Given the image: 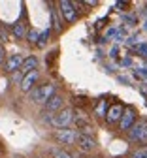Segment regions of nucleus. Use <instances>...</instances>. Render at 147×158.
Here are the masks:
<instances>
[{"label": "nucleus", "mask_w": 147, "mask_h": 158, "mask_svg": "<svg viewBox=\"0 0 147 158\" xmlns=\"http://www.w3.org/2000/svg\"><path fill=\"white\" fill-rule=\"evenodd\" d=\"M47 38H49V30H45L44 34H40V40H38V45H45V42H47Z\"/></svg>", "instance_id": "18"}, {"label": "nucleus", "mask_w": 147, "mask_h": 158, "mask_svg": "<svg viewBox=\"0 0 147 158\" xmlns=\"http://www.w3.org/2000/svg\"><path fill=\"white\" fill-rule=\"evenodd\" d=\"M11 32H13V36L17 38V40H25L27 38V25H23V23H15L13 27H11Z\"/></svg>", "instance_id": "14"}, {"label": "nucleus", "mask_w": 147, "mask_h": 158, "mask_svg": "<svg viewBox=\"0 0 147 158\" xmlns=\"http://www.w3.org/2000/svg\"><path fill=\"white\" fill-rule=\"evenodd\" d=\"M55 139L62 145H76L77 143V132L72 128H62L55 132Z\"/></svg>", "instance_id": "4"}, {"label": "nucleus", "mask_w": 147, "mask_h": 158, "mask_svg": "<svg viewBox=\"0 0 147 158\" xmlns=\"http://www.w3.org/2000/svg\"><path fill=\"white\" fill-rule=\"evenodd\" d=\"M117 51H119L117 47H113V49H111V58H115V56H117Z\"/></svg>", "instance_id": "21"}, {"label": "nucleus", "mask_w": 147, "mask_h": 158, "mask_svg": "<svg viewBox=\"0 0 147 158\" xmlns=\"http://www.w3.org/2000/svg\"><path fill=\"white\" fill-rule=\"evenodd\" d=\"M36 81H38V70H34V72L23 75V81H21V90H23V92H30V90L34 89Z\"/></svg>", "instance_id": "10"}, {"label": "nucleus", "mask_w": 147, "mask_h": 158, "mask_svg": "<svg viewBox=\"0 0 147 158\" xmlns=\"http://www.w3.org/2000/svg\"><path fill=\"white\" fill-rule=\"evenodd\" d=\"M0 151H2V147H0Z\"/></svg>", "instance_id": "24"}, {"label": "nucleus", "mask_w": 147, "mask_h": 158, "mask_svg": "<svg viewBox=\"0 0 147 158\" xmlns=\"http://www.w3.org/2000/svg\"><path fill=\"white\" fill-rule=\"evenodd\" d=\"M113 34H115V28H111V30H108V32H106V36H108V38H110V36H113Z\"/></svg>", "instance_id": "22"}, {"label": "nucleus", "mask_w": 147, "mask_h": 158, "mask_svg": "<svg viewBox=\"0 0 147 158\" xmlns=\"http://www.w3.org/2000/svg\"><path fill=\"white\" fill-rule=\"evenodd\" d=\"M62 104H64L62 96H60V94H55V96L49 98V100H47L44 106H45V111H49V113H57V111L62 109Z\"/></svg>", "instance_id": "11"}, {"label": "nucleus", "mask_w": 147, "mask_h": 158, "mask_svg": "<svg viewBox=\"0 0 147 158\" xmlns=\"http://www.w3.org/2000/svg\"><path fill=\"white\" fill-rule=\"evenodd\" d=\"M0 38H2L4 42L8 40V32H6V28H0Z\"/></svg>", "instance_id": "19"}, {"label": "nucleus", "mask_w": 147, "mask_h": 158, "mask_svg": "<svg viewBox=\"0 0 147 158\" xmlns=\"http://www.w3.org/2000/svg\"><path fill=\"white\" fill-rule=\"evenodd\" d=\"M17 158H23V156H17Z\"/></svg>", "instance_id": "23"}, {"label": "nucleus", "mask_w": 147, "mask_h": 158, "mask_svg": "<svg viewBox=\"0 0 147 158\" xmlns=\"http://www.w3.org/2000/svg\"><path fill=\"white\" fill-rule=\"evenodd\" d=\"M76 124H77V128L81 130L79 134H83V135H93V134H94L93 124H89L87 121H83V118H76Z\"/></svg>", "instance_id": "13"}, {"label": "nucleus", "mask_w": 147, "mask_h": 158, "mask_svg": "<svg viewBox=\"0 0 147 158\" xmlns=\"http://www.w3.org/2000/svg\"><path fill=\"white\" fill-rule=\"evenodd\" d=\"M4 55H6V53H4V47H2V45H0V64H2V62H4Z\"/></svg>", "instance_id": "20"}, {"label": "nucleus", "mask_w": 147, "mask_h": 158, "mask_svg": "<svg viewBox=\"0 0 147 158\" xmlns=\"http://www.w3.org/2000/svg\"><path fill=\"white\" fill-rule=\"evenodd\" d=\"M36 66H38V58H36L34 55H30V56H27L25 60H23V64H21V70H19V72L23 73V75H27V73L34 72Z\"/></svg>", "instance_id": "12"}, {"label": "nucleus", "mask_w": 147, "mask_h": 158, "mask_svg": "<svg viewBox=\"0 0 147 158\" xmlns=\"http://www.w3.org/2000/svg\"><path fill=\"white\" fill-rule=\"evenodd\" d=\"M136 124V113H134V109H124V113H123V117H121V121H119V130H130L132 126Z\"/></svg>", "instance_id": "7"}, {"label": "nucleus", "mask_w": 147, "mask_h": 158, "mask_svg": "<svg viewBox=\"0 0 147 158\" xmlns=\"http://www.w3.org/2000/svg\"><path fill=\"white\" fill-rule=\"evenodd\" d=\"M51 154H53V158H72V154L64 149H53Z\"/></svg>", "instance_id": "15"}, {"label": "nucleus", "mask_w": 147, "mask_h": 158, "mask_svg": "<svg viewBox=\"0 0 147 158\" xmlns=\"http://www.w3.org/2000/svg\"><path fill=\"white\" fill-rule=\"evenodd\" d=\"M74 123V111L70 107H64L57 111L53 117H51V124L57 128V130H62V128H68L70 124Z\"/></svg>", "instance_id": "1"}, {"label": "nucleus", "mask_w": 147, "mask_h": 158, "mask_svg": "<svg viewBox=\"0 0 147 158\" xmlns=\"http://www.w3.org/2000/svg\"><path fill=\"white\" fill-rule=\"evenodd\" d=\"M77 145L81 151H85V152H91L96 149V139L93 135H83V134H77Z\"/></svg>", "instance_id": "9"}, {"label": "nucleus", "mask_w": 147, "mask_h": 158, "mask_svg": "<svg viewBox=\"0 0 147 158\" xmlns=\"http://www.w3.org/2000/svg\"><path fill=\"white\" fill-rule=\"evenodd\" d=\"M123 113H124V107H123L121 104H113V106H110L108 111H106V121H108L110 124H115V123L119 124Z\"/></svg>", "instance_id": "6"}, {"label": "nucleus", "mask_w": 147, "mask_h": 158, "mask_svg": "<svg viewBox=\"0 0 147 158\" xmlns=\"http://www.w3.org/2000/svg\"><path fill=\"white\" fill-rule=\"evenodd\" d=\"M55 85L51 83H45V85H40L36 89L30 90V98H32V102H38V104H45L51 96H55Z\"/></svg>", "instance_id": "2"}, {"label": "nucleus", "mask_w": 147, "mask_h": 158, "mask_svg": "<svg viewBox=\"0 0 147 158\" xmlns=\"http://www.w3.org/2000/svg\"><path fill=\"white\" fill-rule=\"evenodd\" d=\"M130 158H147V147H143V149H138V151H134Z\"/></svg>", "instance_id": "17"}, {"label": "nucleus", "mask_w": 147, "mask_h": 158, "mask_svg": "<svg viewBox=\"0 0 147 158\" xmlns=\"http://www.w3.org/2000/svg\"><path fill=\"white\" fill-rule=\"evenodd\" d=\"M128 137L130 141H136V143H147V121H140L136 123L130 130H128Z\"/></svg>", "instance_id": "3"}, {"label": "nucleus", "mask_w": 147, "mask_h": 158, "mask_svg": "<svg viewBox=\"0 0 147 158\" xmlns=\"http://www.w3.org/2000/svg\"><path fill=\"white\" fill-rule=\"evenodd\" d=\"M27 40H28L30 44H38V40H40V34H38V30L30 28V30L27 32Z\"/></svg>", "instance_id": "16"}, {"label": "nucleus", "mask_w": 147, "mask_h": 158, "mask_svg": "<svg viewBox=\"0 0 147 158\" xmlns=\"http://www.w3.org/2000/svg\"><path fill=\"white\" fill-rule=\"evenodd\" d=\"M58 8H60V13L64 17L66 23H74L77 19V10L74 6V2H68V0H60L58 2Z\"/></svg>", "instance_id": "5"}, {"label": "nucleus", "mask_w": 147, "mask_h": 158, "mask_svg": "<svg viewBox=\"0 0 147 158\" xmlns=\"http://www.w3.org/2000/svg\"><path fill=\"white\" fill-rule=\"evenodd\" d=\"M23 60H25V56L23 55H11L8 60H6V64H4V70L8 72V73H13V72H19L21 70V64H23Z\"/></svg>", "instance_id": "8"}]
</instances>
